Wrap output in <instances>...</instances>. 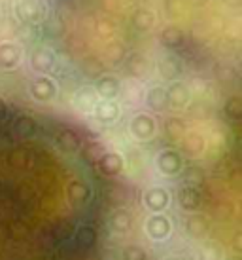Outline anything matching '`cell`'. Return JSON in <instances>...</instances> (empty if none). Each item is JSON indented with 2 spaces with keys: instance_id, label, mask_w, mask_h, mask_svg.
<instances>
[{
  "instance_id": "6da1fadb",
  "label": "cell",
  "mask_w": 242,
  "mask_h": 260,
  "mask_svg": "<svg viewBox=\"0 0 242 260\" xmlns=\"http://www.w3.org/2000/svg\"><path fill=\"white\" fill-rule=\"evenodd\" d=\"M169 203H171V194L165 188H151L144 194V205L150 211L161 213L169 207Z\"/></svg>"
},
{
  "instance_id": "7a4b0ae2",
  "label": "cell",
  "mask_w": 242,
  "mask_h": 260,
  "mask_svg": "<svg viewBox=\"0 0 242 260\" xmlns=\"http://www.w3.org/2000/svg\"><path fill=\"white\" fill-rule=\"evenodd\" d=\"M131 133L140 141H148L155 135V122L148 114H138L131 122Z\"/></svg>"
},
{
  "instance_id": "3957f363",
  "label": "cell",
  "mask_w": 242,
  "mask_h": 260,
  "mask_svg": "<svg viewBox=\"0 0 242 260\" xmlns=\"http://www.w3.org/2000/svg\"><path fill=\"white\" fill-rule=\"evenodd\" d=\"M30 65L36 73H50L51 69L55 67V55L50 48H36L32 53H30Z\"/></svg>"
},
{
  "instance_id": "277c9868",
  "label": "cell",
  "mask_w": 242,
  "mask_h": 260,
  "mask_svg": "<svg viewBox=\"0 0 242 260\" xmlns=\"http://www.w3.org/2000/svg\"><path fill=\"white\" fill-rule=\"evenodd\" d=\"M30 93L34 99L38 101H50L55 97L57 93V86H55V82L48 76H38V78L32 82V86H30Z\"/></svg>"
},
{
  "instance_id": "5b68a950",
  "label": "cell",
  "mask_w": 242,
  "mask_h": 260,
  "mask_svg": "<svg viewBox=\"0 0 242 260\" xmlns=\"http://www.w3.org/2000/svg\"><path fill=\"white\" fill-rule=\"evenodd\" d=\"M15 14L23 23H38L42 17V6L38 0H23L15 8Z\"/></svg>"
},
{
  "instance_id": "8992f818",
  "label": "cell",
  "mask_w": 242,
  "mask_h": 260,
  "mask_svg": "<svg viewBox=\"0 0 242 260\" xmlns=\"http://www.w3.org/2000/svg\"><path fill=\"white\" fill-rule=\"evenodd\" d=\"M157 167L163 175H176L182 169V158L178 152L165 150L157 158Z\"/></svg>"
},
{
  "instance_id": "52a82bcc",
  "label": "cell",
  "mask_w": 242,
  "mask_h": 260,
  "mask_svg": "<svg viewBox=\"0 0 242 260\" xmlns=\"http://www.w3.org/2000/svg\"><path fill=\"white\" fill-rule=\"evenodd\" d=\"M171 230H172L171 220L167 217H163V215H153V217L148 218V222H146V232H148L150 238L163 239L171 234Z\"/></svg>"
},
{
  "instance_id": "ba28073f",
  "label": "cell",
  "mask_w": 242,
  "mask_h": 260,
  "mask_svg": "<svg viewBox=\"0 0 242 260\" xmlns=\"http://www.w3.org/2000/svg\"><path fill=\"white\" fill-rule=\"evenodd\" d=\"M123 167H125V161H123V158H121L119 154H115V152H108V154H104V156L99 159L100 173L108 175V177L119 175L121 171H123Z\"/></svg>"
},
{
  "instance_id": "9c48e42d",
  "label": "cell",
  "mask_w": 242,
  "mask_h": 260,
  "mask_svg": "<svg viewBox=\"0 0 242 260\" xmlns=\"http://www.w3.org/2000/svg\"><path fill=\"white\" fill-rule=\"evenodd\" d=\"M119 80L114 78V76H104V78H100L97 82V86H95V93L100 95L104 101H112L115 99L117 95H119Z\"/></svg>"
},
{
  "instance_id": "30bf717a",
  "label": "cell",
  "mask_w": 242,
  "mask_h": 260,
  "mask_svg": "<svg viewBox=\"0 0 242 260\" xmlns=\"http://www.w3.org/2000/svg\"><path fill=\"white\" fill-rule=\"evenodd\" d=\"M21 61V50L19 46H15L12 42L0 44V67L4 69H14L19 65Z\"/></svg>"
},
{
  "instance_id": "8fae6325",
  "label": "cell",
  "mask_w": 242,
  "mask_h": 260,
  "mask_svg": "<svg viewBox=\"0 0 242 260\" xmlns=\"http://www.w3.org/2000/svg\"><path fill=\"white\" fill-rule=\"evenodd\" d=\"M95 116H97V120L102 123H114L115 120L119 118V107H117V103H114V101L97 103Z\"/></svg>"
},
{
  "instance_id": "7c38bea8",
  "label": "cell",
  "mask_w": 242,
  "mask_h": 260,
  "mask_svg": "<svg viewBox=\"0 0 242 260\" xmlns=\"http://www.w3.org/2000/svg\"><path fill=\"white\" fill-rule=\"evenodd\" d=\"M74 103H76L79 112L91 114L93 110H95V107H97V93H95V89H91V87L79 89L78 93H76V97H74Z\"/></svg>"
},
{
  "instance_id": "4fadbf2b",
  "label": "cell",
  "mask_w": 242,
  "mask_h": 260,
  "mask_svg": "<svg viewBox=\"0 0 242 260\" xmlns=\"http://www.w3.org/2000/svg\"><path fill=\"white\" fill-rule=\"evenodd\" d=\"M167 99H169V105L171 107H176V109H182L187 99H189V93H187V89H185L184 84H172L171 87H167Z\"/></svg>"
},
{
  "instance_id": "5bb4252c",
  "label": "cell",
  "mask_w": 242,
  "mask_h": 260,
  "mask_svg": "<svg viewBox=\"0 0 242 260\" xmlns=\"http://www.w3.org/2000/svg\"><path fill=\"white\" fill-rule=\"evenodd\" d=\"M146 103L151 110H157L161 112L169 107V99H167V89L165 87H151L148 91V97H146Z\"/></svg>"
},
{
  "instance_id": "9a60e30c",
  "label": "cell",
  "mask_w": 242,
  "mask_h": 260,
  "mask_svg": "<svg viewBox=\"0 0 242 260\" xmlns=\"http://www.w3.org/2000/svg\"><path fill=\"white\" fill-rule=\"evenodd\" d=\"M199 192L197 188L193 186H185L180 190V205L184 207L185 211H195L199 207Z\"/></svg>"
},
{
  "instance_id": "2e32d148",
  "label": "cell",
  "mask_w": 242,
  "mask_h": 260,
  "mask_svg": "<svg viewBox=\"0 0 242 260\" xmlns=\"http://www.w3.org/2000/svg\"><path fill=\"white\" fill-rule=\"evenodd\" d=\"M110 226H112L115 232L125 234V232L131 230V217H129L125 211H117L114 217L110 218Z\"/></svg>"
},
{
  "instance_id": "e0dca14e",
  "label": "cell",
  "mask_w": 242,
  "mask_h": 260,
  "mask_svg": "<svg viewBox=\"0 0 242 260\" xmlns=\"http://www.w3.org/2000/svg\"><path fill=\"white\" fill-rule=\"evenodd\" d=\"M161 37H163V40L169 44V46H178V44H182V40H184V32H182V29H178V27H167Z\"/></svg>"
},
{
  "instance_id": "ac0fdd59",
  "label": "cell",
  "mask_w": 242,
  "mask_h": 260,
  "mask_svg": "<svg viewBox=\"0 0 242 260\" xmlns=\"http://www.w3.org/2000/svg\"><path fill=\"white\" fill-rule=\"evenodd\" d=\"M225 114L231 118V120H240L242 116V105H240V99H229L227 105H225Z\"/></svg>"
},
{
  "instance_id": "d6986e66",
  "label": "cell",
  "mask_w": 242,
  "mask_h": 260,
  "mask_svg": "<svg viewBox=\"0 0 242 260\" xmlns=\"http://www.w3.org/2000/svg\"><path fill=\"white\" fill-rule=\"evenodd\" d=\"M87 194H89V190H87V186L84 184V182H72L70 184V196L74 198V200L84 202V200L87 198Z\"/></svg>"
},
{
  "instance_id": "ffe728a7",
  "label": "cell",
  "mask_w": 242,
  "mask_h": 260,
  "mask_svg": "<svg viewBox=\"0 0 242 260\" xmlns=\"http://www.w3.org/2000/svg\"><path fill=\"white\" fill-rule=\"evenodd\" d=\"M95 238H97V234H95L93 228H82L78 232V236H76V241H79L82 245H91Z\"/></svg>"
},
{
  "instance_id": "44dd1931",
  "label": "cell",
  "mask_w": 242,
  "mask_h": 260,
  "mask_svg": "<svg viewBox=\"0 0 242 260\" xmlns=\"http://www.w3.org/2000/svg\"><path fill=\"white\" fill-rule=\"evenodd\" d=\"M136 25L142 27V29H148V27L153 25V15L150 12H138L136 14Z\"/></svg>"
},
{
  "instance_id": "7402d4cb",
  "label": "cell",
  "mask_w": 242,
  "mask_h": 260,
  "mask_svg": "<svg viewBox=\"0 0 242 260\" xmlns=\"http://www.w3.org/2000/svg\"><path fill=\"white\" fill-rule=\"evenodd\" d=\"M146 258V254L140 247H129L127 251H125V260H144Z\"/></svg>"
},
{
  "instance_id": "603a6c76",
  "label": "cell",
  "mask_w": 242,
  "mask_h": 260,
  "mask_svg": "<svg viewBox=\"0 0 242 260\" xmlns=\"http://www.w3.org/2000/svg\"><path fill=\"white\" fill-rule=\"evenodd\" d=\"M6 114H8V109H6V105L0 101V120L2 118H6Z\"/></svg>"
}]
</instances>
